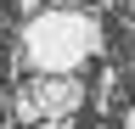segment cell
Wrapping results in <instances>:
<instances>
[{
  "instance_id": "1",
  "label": "cell",
  "mask_w": 135,
  "mask_h": 129,
  "mask_svg": "<svg viewBox=\"0 0 135 129\" xmlns=\"http://www.w3.org/2000/svg\"><path fill=\"white\" fill-rule=\"evenodd\" d=\"M101 51H107V28L90 6L45 0L40 11L23 17V34H17V62L28 73H79Z\"/></svg>"
},
{
  "instance_id": "2",
  "label": "cell",
  "mask_w": 135,
  "mask_h": 129,
  "mask_svg": "<svg viewBox=\"0 0 135 129\" xmlns=\"http://www.w3.org/2000/svg\"><path fill=\"white\" fill-rule=\"evenodd\" d=\"M34 101H40L45 118H73V112L84 107V84L79 73H34Z\"/></svg>"
},
{
  "instance_id": "3",
  "label": "cell",
  "mask_w": 135,
  "mask_h": 129,
  "mask_svg": "<svg viewBox=\"0 0 135 129\" xmlns=\"http://www.w3.org/2000/svg\"><path fill=\"white\" fill-rule=\"evenodd\" d=\"M11 118L23 123V129H34V123L45 118V112H40V101H34V90H28V84H17V90H11Z\"/></svg>"
},
{
  "instance_id": "4",
  "label": "cell",
  "mask_w": 135,
  "mask_h": 129,
  "mask_svg": "<svg viewBox=\"0 0 135 129\" xmlns=\"http://www.w3.org/2000/svg\"><path fill=\"white\" fill-rule=\"evenodd\" d=\"M34 129H73V118H40Z\"/></svg>"
},
{
  "instance_id": "5",
  "label": "cell",
  "mask_w": 135,
  "mask_h": 129,
  "mask_svg": "<svg viewBox=\"0 0 135 129\" xmlns=\"http://www.w3.org/2000/svg\"><path fill=\"white\" fill-rule=\"evenodd\" d=\"M45 6V0H17V11H23V17H28V11H40Z\"/></svg>"
},
{
  "instance_id": "6",
  "label": "cell",
  "mask_w": 135,
  "mask_h": 129,
  "mask_svg": "<svg viewBox=\"0 0 135 129\" xmlns=\"http://www.w3.org/2000/svg\"><path fill=\"white\" fill-rule=\"evenodd\" d=\"M124 129H135V107H129V112H124Z\"/></svg>"
},
{
  "instance_id": "7",
  "label": "cell",
  "mask_w": 135,
  "mask_h": 129,
  "mask_svg": "<svg viewBox=\"0 0 135 129\" xmlns=\"http://www.w3.org/2000/svg\"><path fill=\"white\" fill-rule=\"evenodd\" d=\"M56 6H90V0H56Z\"/></svg>"
},
{
  "instance_id": "8",
  "label": "cell",
  "mask_w": 135,
  "mask_h": 129,
  "mask_svg": "<svg viewBox=\"0 0 135 129\" xmlns=\"http://www.w3.org/2000/svg\"><path fill=\"white\" fill-rule=\"evenodd\" d=\"M90 6H96V11H101V6H113V0H90Z\"/></svg>"
},
{
  "instance_id": "9",
  "label": "cell",
  "mask_w": 135,
  "mask_h": 129,
  "mask_svg": "<svg viewBox=\"0 0 135 129\" xmlns=\"http://www.w3.org/2000/svg\"><path fill=\"white\" fill-rule=\"evenodd\" d=\"M129 62H135V34H129Z\"/></svg>"
},
{
  "instance_id": "10",
  "label": "cell",
  "mask_w": 135,
  "mask_h": 129,
  "mask_svg": "<svg viewBox=\"0 0 135 129\" xmlns=\"http://www.w3.org/2000/svg\"><path fill=\"white\" fill-rule=\"evenodd\" d=\"M129 17H135V0H129Z\"/></svg>"
},
{
  "instance_id": "11",
  "label": "cell",
  "mask_w": 135,
  "mask_h": 129,
  "mask_svg": "<svg viewBox=\"0 0 135 129\" xmlns=\"http://www.w3.org/2000/svg\"><path fill=\"white\" fill-rule=\"evenodd\" d=\"M129 95H135V79H129Z\"/></svg>"
}]
</instances>
